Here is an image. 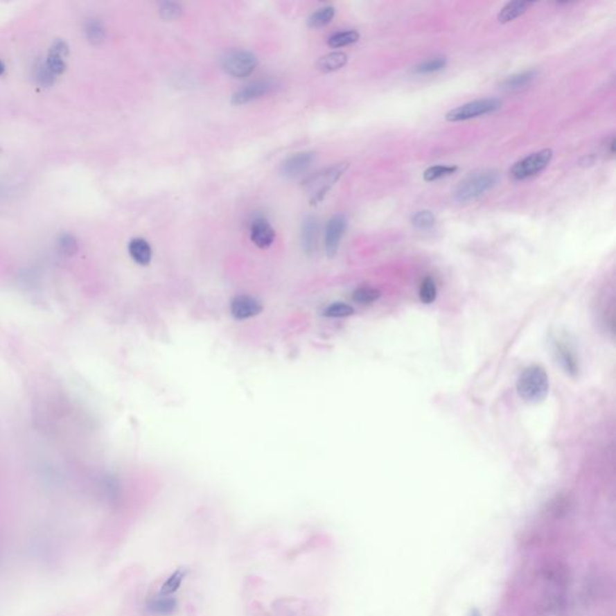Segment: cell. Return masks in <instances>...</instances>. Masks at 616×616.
Returning <instances> with one entry per match:
<instances>
[{"label":"cell","mask_w":616,"mask_h":616,"mask_svg":"<svg viewBox=\"0 0 616 616\" xmlns=\"http://www.w3.org/2000/svg\"><path fill=\"white\" fill-rule=\"evenodd\" d=\"M498 179L500 175L495 170H482L470 174L459 183L454 194L455 200L459 202L475 200L493 189L498 184Z\"/></svg>","instance_id":"6da1fadb"},{"label":"cell","mask_w":616,"mask_h":616,"mask_svg":"<svg viewBox=\"0 0 616 616\" xmlns=\"http://www.w3.org/2000/svg\"><path fill=\"white\" fill-rule=\"evenodd\" d=\"M518 393L525 401H543L549 393L548 374L542 366H531L521 373L516 383Z\"/></svg>","instance_id":"7a4b0ae2"},{"label":"cell","mask_w":616,"mask_h":616,"mask_svg":"<svg viewBox=\"0 0 616 616\" xmlns=\"http://www.w3.org/2000/svg\"><path fill=\"white\" fill-rule=\"evenodd\" d=\"M348 166L349 163H338L307 178L303 183V189L310 197V204L315 205L323 200L335 183L347 171Z\"/></svg>","instance_id":"3957f363"},{"label":"cell","mask_w":616,"mask_h":616,"mask_svg":"<svg viewBox=\"0 0 616 616\" xmlns=\"http://www.w3.org/2000/svg\"><path fill=\"white\" fill-rule=\"evenodd\" d=\"M502 107V101L496 98H485L478 100L466 103L448 111L446 119L448 122H464L470 119L478 118L485 114H495Z\"/></svg>","instance_id":"277c9868"},{"label":"cell","mask_w":616,"mask_h":616,"mask_svg":"<svg viewBox=\"0 0 616 616\" xmlns=\"http://www.w3.org/2000/svg\"><path fill=\"white\" fill-rule=\"evenodd\" d=\"M552 157H554V152L550 148L531 153L525 158L516 161V164L513 165L509 174H511V178L516 181H524L527 178L534 177L548 168Z\"/></svg>","instance_id":"5b68a950"},{"label":"cell","mask_w":616,"mask_h":616,"mask_svg":"<svg viewBox=\"0 0 616 616\" xmlns=\"http://www.w3.org/2000/svg\"><path fill=\"white\" fill-rule=\"evenodd\" d=\"M258 60L248 51H234L224 57L222 67L224 71L236 78H246L256 70Z\"/></svg>","instance_id":"8992f818"},{"label":"cell","mask_w":616,"mask_h":616,"mask_svg":"<svg viewBox=\"0 0 616 616\" xmlns=\"http://www.w3.org/2000/svg\"><path fill=\"white\" fill-rule=\"evenodd\" d=\"M346 229H347V220L343 215H333L328 222L325 229V251L329 258L336 256Z\"/></svg>","instance_id":"52a82bcc"},{"label":"cell","mask_w":616,"mask_h":616,"mask_svg":"<svg viewBox=\"0 0 616 616\" xmlns=\"http://www.w3.org/2000/svg\"><path fill=\"white\" fill-rule=\"evenodd\" d=\"M274 89V83L270 80H261L256 82L247 85L246 87L241 88L240 91H236L231 98V103L234 105H243L248 104L251 101L256 100L261 96L269 94L270 91Z\"/></svg>","instance_id":"ba28073f"},{"label":"cell","mask_w":616,"mask_h":616,"mask_svg":"<svg viewBox=\"0 0 616 616\" xmlns=\"http://www.w3.org/2000/svg\"><path fill=\"white\" fill-rule=\"evenodd\" d=\"M230 310H231L234 318H236V319H249L252 317H256L261 313L263 305L259 300H256V297H252L249 295H240V297H235L231 301Z\"/></svg>","instance_id":"9c48e42d"},{"label":"cell","mask_w":616,"mask_h":616,"mask_svg":"<svg viewBox=\"0 0 616 616\" xmlns=\"http://www.w3.org/2000/svg\"><path fill=\"white\" fill-rule=\"evenodd\" d=\"M69 46L64 40L57 39L51 46L49 55L46 58V65L49 67L55 76H60L67 70V62L68 58Z\"/></svg>","instance_id":"30bf717a"},{"label":"cell","mask_w":616,"mask_h":616,"mask_svg":"<svg viewBox=\"0 0 616 616\" xmlns=\"http://www.w3.org/2000/svg\"><path fill=\"white\" fill-rule=\"evenodd\" d=\"M313 159H315V155L310 153V152L297 153V155H292L290 158H288L284 161L281 173H282L284 177H297V176H300L303 173H306Z\"/></svg>","instance_id":"8fae6325"},{"label":"cell","mask_w":616,"mask_h":616,"mask_svg":"<svg viewBox=\"0 0 616 616\" xmlns=\"http://www.w3.org/2000/svg\"><path fill=\"white\" fill-rule=\"evenodd\" d=\"M251 240L256 247H259L261 249L269 248L274 243L276 234L271 224L267 220L259 217L256 220H253L251 225Z\"/></svg>","instance_id":"7c38bea8"},{"label":"cell","mask_w":616,"mask_h":616,"mask_svg":"<svg viewBox=\"0 0 616 616\" xmlns=\"http://www.w3.org/2000/svg\"><path fill=\"white\" fill-rule=\"evenodd\" d=\"M318 238H319V223L318 220L310 215L307 217L302 224L301 241L302 248L308 256L315 254L318 248Z\"/></svg>","instance_id":"4fadbf2b"},{"label":"cell","mask_w":616,"mask_h":616,"mask_svg":"<svg viewBox=\"0 0 616 616\" xmlns=\"http://www.w3.org/2000/svg\"><path fill=\"white\" fill-rule=\"evenodd\" d=\"M177 601L173 596L158 595L150 598L147 602V609L151 614L160 616H169L176 610Z\"/></svg>","instance_id":"5bb4252c"},{"label":"cell","mask_w":616,"mask_h":616,"mask_svg":"<svg viewBox=\"0 0 616 616\" xmlns=\"http://www.w3.org/2000/svg\"><path fill=\"white\" fill-rule=\"evenodd\" d=\"M129 254L137 264L146 266L152 261V248L143 238H132L129 243Z\"/></svg>","instance_id":"9a60e30c"},{"label":"cell","mask_w":616,"mask_h":616,"mask_svg":"<svg viewBox=\"0 0 616 616\" xmlns=\"http://www.w3.org/2000/svg\"><path fill=\"white\" fill-rule=\"evenodd\" d=\"M534 4V3L532 1H511V3H508L498 12V22L506 24V23L514 21L518 17H521Z\"/></svg>","instance_id":"2e32d148"},{"label":"cell","mask_w":616,"mask_h":616,"mask_svg":"<svg viewBox=\"0 0 616 616\" xmlns=\"http://www.w3.org/2000/svg\"><path fill=\"white\" fill-rule=\"evenodd\" d=\"M347 62L348 57L346 53H343V52H333V53L322 57L317 62V68L322 73H333V71H336V70L343 68L344 65L347 64Z\"/></svg>","instance_id":"e0dca14e"},{"label":"cell","mask_w":616,"mask_h":616,"mask_svg":"<svg viewBox=\"0 0 616 616\" xmlns=\"http://www.w3.org/2000/svg\"><path fill=\"white\" fill-rule=\"evenodd\" d=\"M537 70H527L524 73H516L511 75L509 78H507L502 82L503 89L506 91H518L520 88H524L534 81L537 78Z\"/></svg>","instance_id":"ac0fdd59"},{"label":"cell","mask_w":616,"mask_h":616,"mask_svg":"<svg viewBox=\"0 0 616 616\" xmlns=\"http://www.w3.org/2000/svg\"><path fill=\"white\" fill-rule=\"evenodd\" d=\"M187 573L188 571L186 568H182V567L177 568L168 579L165 580L164 584L161 585L159 594L164 595V596H173L181 588Z\"/></svg>","instance_id":"d6986e66"},{"label":"cell","mask_w":616,"mask_h":616,"mask_svg":"<svg viewBox=\"0 0 616 616\" xmlns=\"http://www.w3.org/2000/svg\"><path fill=\"white\" fill-rule=\"evenodd\" d=\"M457 169L459 168L455 165H434V166H430L425 170L423 178L426 182H434L441 178L452 176V174L457 173Z\"/></svg>","instance_id":"ffe728a7"},{"label":"cell","mask_w":616,"mask_h":616,"mask_svg":"<svg viewBox=\"0 0 616 616\" xmlns=\"http://www.w3.org/2000/svg\"><path fill=\"white\" fill-rule=\"evenodd\" d=\"M360 34L356 30H346V32H338L333 34L328 40V45L333 49H340L344 46L352 45L359 42Z\"/></svg>","instance_id":"44dd1931"},{"label":"cell","mask_w":616,"mask_h":616,"mask_svg":"<svg viewBox=\"0 0 616 616\" xmlns=\"http://www.w3.org/2000/svg\"><path fill=\"white\" fill-rule=\"evenodd\" d=\"M86 35H87L88 42H91L93 45H99L105 40V28L103 26V23L98 19H88L87 24H86Z\"/></svg>","instance_id":"7402d4cb"},{"label":"cell","mask_w":616,"mask_h":616,"mask_svg":"<svg viewBox=\"0 0 616 616\" xmlns=\"http://www.w3.org/2000/svg\"><path fill=\"white\" fill-rule=\"evenodd\" d=\"M448 60L446 57H436L432 60L423 62L421 64L416 65L413 73L418 75H428V73H439L441 70L447 67Z\"/></svg>","instance_id":"603a6c76"},{"label":"cell","mask_w":616,"mask_h":616,"mask_svg":"<svg viewBox=\"0 0 616 616\" xmlns=\"http://www.w3.org/2000/svg\"><path fill=\"white\" fill-rule=\"evenodd\" d=\"M333 16H335L333 6H325L323 9L315 11V14L310 16L308 24L312 28L324 27L333 21Z\"/></svg>","instance_id":"cb8c5ba5"},{"label":"cell","mask_w":616,"mask_h":616,"mask_svg":"<svg viewBox=\"0 0 616 616\" xmlns=\"http://www.w3.org/2000/svg\"><path fill=\"white\" fill-rule=\"evenodd\" d=\"M419 297L421 302L425 303V305H430V303H432L436 300V297H437V285H436L434 279L426 277L421 282L419 288Z\"/></svg>","instance_id":"d4e9b609"},{"label":"cell","mask_w":616,"mask_h":616,"mask_svg":"<svg viewBox=\"0 0 616 616\" xmlns=\"http://www.w3.org/2000/svg\"><path fill=\"white\" fill-rule=\"evenodd\" d=\"M556 353L558 359L561 361L563 367L566 369L567 372H570L571 374L577 373V371H578L577 361H575L574 355L572 354L568 347L565 346V344H561V343H556Z\"/></svg>","instance_id":"484cf974"},{"label":"cell","mask_w":616,"mask_h":616,"mask_svg":"<svg viewBox=\"0 0 616 616\" xmlns=\"http://www.w3.org/2000/svg\"><path fill=\"white\" fill-rule=\"evenodd\" d=\"M380 297V292L376 288L361 287L353 292V300L358 303H372Z\"/></svg>","instance_id":"4316f807"},{"label":"cell","mask_w":616,"mask_h":616,"mask_svg":"<svg viewBox=\"0 0 616 616\" xmlns=\"http://www.w3.org/2000/svg\"><path fill=\"white\" fill-rule=\"evenodd\" d=\"M412 224L420 230H429V229L434 228V224H436V217L431 211H419L412 217Z\"/></svg>","instance_id":"83f0119b"},{"label":"cell","mask_w":616,"mask_h":616,"mask_svg":"<svg viewBox=\"0 0 616 616\" xmlns=\"http://www.w3.org/2000/svg\"><path fill=\"white\" fill-rule=\"evenodd\" d=\"M352 315H354V308L344 302L331 303L324 310L325 317H329V318H344V317H349Z\"/></svg>","instance_id":"f1b7e54d"},{"label":"cell","mask_w":616,"mask_h":616,"mask_svg":"<svg viewBox=\"0 0 616 616\" xmlns=\"http://www.w3.org/2000/svg\"><path fill=\"white\" fill-rule=\"evenodd\" d=\"M35 78H37V83L42 85V87H50L55 83V76L46 65L45 60L40 62L35 67Z\"/></svg>","instance_id":"f546056e"},{"label":"cell","mask_w":616,"mask_h":616,"mask_svg":"<svg viewBox=\"0 0 616 616\" xmlns=\"http://www.w3.org/2000/svg\"><path fill=\"white\" fill-rule=\"evenodd\" d=\"M58 248L62 253H64L67 256H71L78 251V241L70 234H63L58 238Z\"/></svg>","instance_id":"4dcf8cb0"},{"label":"cell","mask_w":616,"mask_h":616,"mask_svg":"<svg viewBox=\"0 0 616 616\" xmlns=\"http://www.w3.org/2000/svg\"><path fill=\"white\" fill-rule=\"evenodd\" d=\"M182 14V8L181 5L176 3H164L160 8V15L164 19H176Z\"/></svg>","instance_id":"1f68e13d"},{"label":"cell","mask_w":616,"mask_h":616,"mask_svg":"<svg viewBox=\"0 0 616 616\" xmlns=\"http://www.w3.org/2000/svg\"><path fill=\"white\" fill-rule=\"evenodd\" d=\"M5 73V65L1 60H0V76Z\"/></svg>","instance_id":"d6a6232c"},{"label":"cell","mask_w":616,"mask_h":616,"mask_svg":"<svg viewBox=\"0 0 616 616\" xmlns=\"http://www.w3.org/2000/svg\"><path fill=\"white\" fill-rule=\"evenodd\" d=\"M470 616H482L480 615V613L477 610V609H473V610H470Z\"/></svg>","instance_id":"836d02e7"}]
</instances>
